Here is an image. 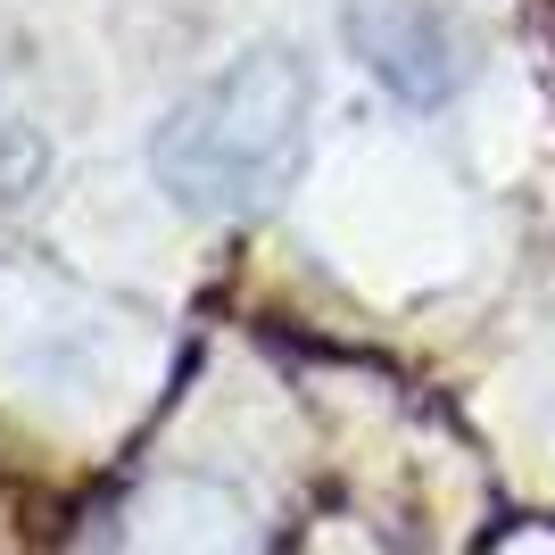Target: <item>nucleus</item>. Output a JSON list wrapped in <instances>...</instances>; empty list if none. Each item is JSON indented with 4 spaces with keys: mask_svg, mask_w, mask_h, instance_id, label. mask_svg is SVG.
I'll return each mask as SVG.
<instances>
[{
    "mask_svg": "<svg viewBox=\"0 0 555 555\" xmlns=\"http://www.w3.org/2000/svg\"><path fill=\"white\" fill-rule=\"evenodd\" d=\"M307 59L282 42H257L241 59L183 92L150 133V175L175 208L191 216H249L282 191L307 141Z\"/></svg>",
    "mask_w": 555,
    "mask_h": 555,
    "instance_id": "obj_1",
    "label": "nucleus"
},
{
    "mask_svg": "<svg viewBox=\"0 0 555 555\" xmlns=\"http://www.w3.org/2000/svg\"><path fill=\"white\" fill-rule=\"evenodd\" d=\"M340 42L357 50V67L406 108H440L464 83L456 34L440 25V9L423 0H340Z\"/></svg>",
    "mask_w": 555,
    "mask_h": 555,
    "instance_id": "obj_2",
    "label": "nucleus"
}]
</instances>
